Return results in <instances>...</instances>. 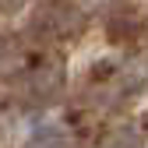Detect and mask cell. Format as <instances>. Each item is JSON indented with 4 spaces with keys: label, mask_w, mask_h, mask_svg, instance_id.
Returning a JSON list of instances; mask_svg holds the SVG:
<instances>
[{
    "label": "cell",
    "mask_w": 148,
    "mask_h": 148,
    "mask_svg": "<svg viewBox=\"0 0 148 148\" xmlns=\"http://www.w3.org/2000/svg\"><path fill=\"white\" fill-rule=\"evenodd\" d=\"M28 148H64V141L53 134V131H46V134H39V138H32Z\"/></svg>",
    "instance_id": "6da1fadb"
}]
</instances>
